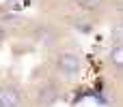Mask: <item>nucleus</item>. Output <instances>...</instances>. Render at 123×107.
I'll return each instance as SVG.
<instances>
[{
	"instance_id": "1",
	"label": "nucleus",
	"mask_w": 123,
	"mask_h": 107,
	"mask_svg": "<svg viewBox=\"0 0 123 107\" xmlns=\"http://www.w3.org/2000/svg\"><path fill=\"white\" fill-rule=\"evenodd\" d=\"M56 69H58L63 75L74 77V75L80 73L82 60H80V56H76V54H71V51H63V54L56 56Z\"/></svg>"
},
{
	"instance_id": "2",
	"label": "nucleus",
	"mask_w": 123,
	"mask_h": 107,
	"mask_svg": "<svg viewBox=\"0 0 123 107\" xmlns=\"http://www.w3.org/2000/svg\"><path fill=\"white\" fill-rule=\"evenodd\" d=\"M22 105V90L15 84L0 86V107H17Z\"/></svg>"
},
{
	"instance_id": "3",
	"label": "nucleus",
	"mask_w": 123,
	"mask_h": 107,
	"mask_svg": "<svg viewBox=\"0 0 123 107\" xmlns=\"http://www.w3.org/2000/svg\"><path fill=\"white\" fill-rule=\"evenodd\" d=\"M58 99H61V90L54 84H43L37 90V94H35V103L37 105H54Z\"/></svg>"
},
{
	"instance_id": "4",
	"label": "nucleus",
	"mask_w": 123,
	"mask_h": 107,
	"mask_svg": "<svg viewBox=\"0 0 123 107\" xmlns=\"http://www.w3.org/2000/svg\"><path fill=\"white\" fill-rule=\"evenodd\" d=\"M110 64H115L117 69L123 66V43H115L110 49Z\"/></svg>"
},
{
	"instance_id": "5",
	"label": "nucleus",
	"mask_w": 123,
	"mask_h": 107,
	"mask_svg": "<svg viewBox=\"0 0 123 107\" xmlns=\"http://www.w3.org/2000/svg\"><path fill=\"white\" fill-rule=\"evenodd\" d=\"M76 4H78L82 11H97V9L104 4V0H76Z\"/></svg>"
},
{
	"instance_id": "6",
	"label": "nucleus",
	"mask_w": 123,
	"mask_h": 107,
	"mask_svg": "<svg viewBox=\"0 0 123 107\" xmlns=\"http://www.w3.org/2000/svg\"><path fill=\"white\" fill-rule=\"evenodd\" d=\"M110 36H112V43H123V28H121V24L115 26V32H112Z\"/></svg>"
},
{
	"instance_id": "7",
	"label": "nucleus",
	"mask_w": 123,
	"mask_h": 107,
	"mask_svg": "<svg viewBox=\"0 0 123 107\" xmlns=\"http://www.w3.org/2000/svg\"><path fill=\"white\" fill-rule=\"evenodd\" d=\"M2 39H4V28L0 26V41H2Z\"/></svg>"
}]
</instances>
